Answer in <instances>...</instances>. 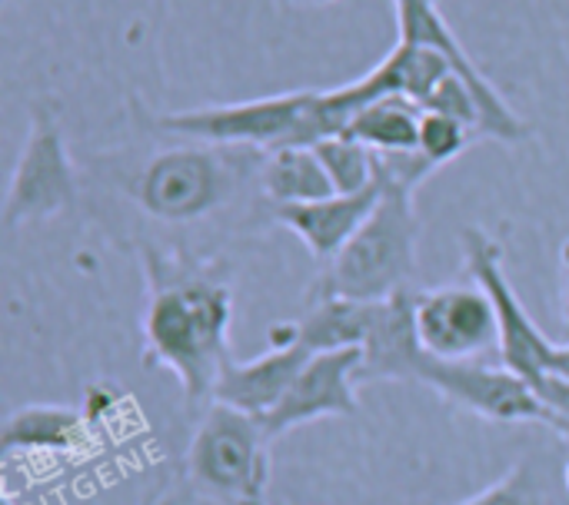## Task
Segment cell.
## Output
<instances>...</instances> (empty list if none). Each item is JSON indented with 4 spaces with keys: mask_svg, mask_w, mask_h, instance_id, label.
Returning <instances> with one entry per match:
<instances>
[{
    "mask_svg": "<svg viewBox=\"0 0 569 505\" xmlns=\"http://www.w3.org/2000/svg\"><path fill=\"white\" fill-rule=\"evenodd\" d=\"M533 393L540 396V403L560 420L563 426V440H569V380H560V376H543L533 383Z\"/></svg>",
    "mask_w": 569,
    "mask_h": 505,
    "instance_id": "cell-24",
    "label": "cell"
},
{
    "mask_svg": "<svg viewBox=\"0 0 569 505\" xmlns=\"http://www.w3.org/2000/svg\"><path fill=\"white\" fill-rule=\"evenodd\" d=\"M187 489L217 505H267L270 489V436L260 420L227 406L207 403L187 456Z\"/></svg>",
    "mask_w": 569,
    "mask_h": 505,
    "instance_id": "cell-5",
    "label": "cell"
},
{
    "mask_svg": "<svg viewBox=\"0 0 569 505\" xmlns=\"http://www.w3.org/2000/svg\"><path fill=\"white\" fill-rule=\"evenodd\" d=\"M90 443V423L70 406H23L3 423V453H80Z\"/></svg>",
    "mask_w": 569,
    "mask_h": 505,
    "instance_id": "cell-15",
    "label": "cell"
},
{
    "mask_svg": "<svg viewBox=\"0 0 569 505\" xmlns=\"http://www.w3.org/2000/svg\"><path fill=\"white\" fill-rule=\"evenodd\" d=\"M0 505H20V503H17V499H13L10 493H3V496H0Z\"/></svg>",
    "mask_w": 569,
    "mask_h": 505,
    "instance_id": "cell-27",
    "label": "cell"
},
{
    "mask_svg": "<svg viewBox=\"0 0 569 505\" xmlns=\"http://www.w3.org/2000/svg\"><path fill=\"white\" fill-rule=\"evenodd\" d=\"M260 186L270 206H293V203H313L333 196V183L313 147L270 150L263 160Z\"/></svg>",
    "mask_w": 569,
    "mask_h": 505,
    "instance_id": "cell-17",
    "label": "cell"
},
{
    "mask_svg": "<svg viewBox=\"0 0 569 505\" xmlns=\"http://www.w3.org/2000/svg\"><path fill=\"white\" fill-rule=\"evenodd\" d=\"M563 483H567V493H569V463H567V473H563Z\"/></svg>",
    "mask_w": 569,
    "mask_h": 505,
    "instance_id": "cell-29",
    "label": "cell"
},
{
    "mask_svg": "<svg viewBox=\"0 0 569 505\" xmlns=\"http://www.w3.org/2000/svg\"><path fill=\"white\" fill-rule=\"evenodd\" d=\"M360 366L363 350H337L317 353L307 360L287 396L273 406L263 423L267 436L277 440L290 430H300L330 416H357L360 413Z\"/></svg>",
    "mask_w": 569,
    "mask_h": 505,
    "instance_id": "cell-11",
    "label": "cell"
},
{
    "mask_svg": "<svg viewBox=\"0 0 569 505\" xmlns=\"http://www.w3.org/2000/svg\"><path fill=\"white\" fill-rule=\"evenodd\" d=\"M140 127L167 137L280 150V147H313L323 137H333V120L323 110V90H290L240 103H210L173 113H140Z\"/></svg>",
    "mask_w": 569,
    "mask_h": 505,
    "instance_id": "cell-3",
    "label": "cell"
},
{
    "mask_svg": "<svg viewBox=\"0 0 569 505\" xmlns=\"http://www.w3.org/2000/svg\"><path fill=\"white\" fill-rule=\"evenodd\" d=\"M423 107L403 93L380 97L347 117V127L340 130L343 137L370 147L373 153H400V150H417L420 147V123H423Z\"/></svg>",
    "mask_w": 569,
    "mask_h": 505,
    "instance_id": "cell-16",
    "label": "cell"
},
{
    "mask_svg": "<svg viewBox=\"0 0 569 505\" xmlns=\"http://www.w3.org/2000/svg\"><path fill=\"white\" fill-rule=\"evenodd\" d=\"M383 196V183H373L363 193H333L327 200L313 203H293V206H273V223L290 230L293 236L303 240L310 256L327 266L347 243L350 236L367 223L373 206Z\"/></svg>",
    "mask_w": 569,
    "mask_h": 505,
    "instance_id": "cell-13",
    "label": "cell"
},
{
    "mask_svg": "<svg viewBox=\"0 0 569 505\" xmlns=\"http://www.w3.org/2000/svg\"><path fill=\"white\" fill-rule=\"evenodd\" d=\"M417 246H420V213L413 193L383 186V196L367 216V223L323 266L313 296L380 303L400 293H413Z\"/></svg>",
    "mask_w": 569,
    "mask_h": 505,
    "instance_id": "cell-4",
    "label": "cell"
},
{
    "mask_svg": "<svg viewBox=\"0 0 569 505\" xmlns=\"http://www.w3.org/2000/svg\"><path fill=\"white\" fill-rule=\"evenodd\" d=\"M133 250L147 280L140 316L143 366L170 370L190 406L213 403L217 383L233 363V286L227 260L157 243Z\"/></svg>",
    "mask_w": 569,
    "mask_h": 505,
    "instance_id": "cell-2",
    "label": "cell"
},
{
    "mask_svg": "<svg viewBox=\"0 0 569 505\" xmlns=\"http://www.w3.org/2000/svg\"><path fill=\"white\" fill-rule=\"evenodd\" d=\"M370 303L343 300V296H313L307 313L297 320L300 343L317 353L360 350L367 336Z\"/></svg>",
    "mask_w": 569,
    "mask_h": 505,
    "instance_id": "cell-18",
    "label": "cell"
},
{
    "mask_svg": "<svg viewBox=\"0 0 569 505\" xmlns=\"http://www.w3.org/2000/svg\"><path fill=\"white\" fill-rule=\"evenodd\" d=\"M147 505H177V503H170V499H157V503H147Z\"/></svg>",
    "mask_w": 569,
    "mask_h": 505,
    "instance_id": "cell-28",
    "label": "cell"
},
{
    "mask_svg": "<svg viewBox=\"0 0 569 505\" xmlns=\"http://www.w3.org/2000/svg\"><path fill=\"white\" fill-rule=\"evenodd\" d=\"M463 263H467L470 280L490 296V303L497 310L500 363L533 386L537 380H543L550 373L557 343L533 323V316L520 303L517 290L510 286L507 266H503V243L493 240L480 226H467L463 230Z\"/></svg>",
    "mask_w": 569,
    "mask_h": 505,
    "instance_id": "cell-8",
    "label": "cell"
},
{
    "mask_svg": "<svg viewBox=\"0 0 569 505\" xmlns=\"http://www.w3.org/2000/svg\"><path fill=\"white\" fill-rule=\"evenodd\" d=\"M413 293H400L380 303H370L367 336H363V366L360 383L367 380H407L413 383L417 360L423 356L413 316Z\"/></svg>",
    "mask_w": 569,
    "mask_h": 505,
    "instance_id": "cell-14",
    "label": "cell"
},
{
    "mask_svg": "<svg viewBox=\"0 0 569 505\" xmlns=\"http://www.w3.org/2000/svg\"><path fill=\"white\" fill-rule=\"evenodd\" d=\"M263 150L227 147L173 137L147 153H103L90 163L87 180L97 203L120 200L137 223L177 230H237L273 223L263 196Z\"/></svg>",
    "mask_w": 569,
    "mask_h": 505,
    "instance_id": "cell-1",
    "label": "cell"
},
{
    "mask_svg": "<svg viewBox=\"0 0 569 505\" xmlns=\"http://www.w3.org/2000/svg\"><path fill=\"white\" fill-rule=\"evenodd\" d=\"M267 505H270V503H267Z\"/></svg>",
    "mask_w": 569,
    "mask_h": 505,
    "instance_id": "cell-31",
    "label": "cell"
},
{
    "mask_svg": "<svg viewBox=\"0 0 569 505\" xmlns=\"http://www.w3.org/2000/svg\"><path fill=\"white\" fill-rule=\"evenodd\" d=\"M423 110H427V113L453 117V120L467 123V127L480 137V103H477L473 90H470L457 73H450V77L440 80V87L430 93V100H427Z\"/></svg>",
    "mask_w": 569,
    "mask_h": 505,
    "instance_id": "cell-22",
    "label": "cell"
},
{
    "mask_svg": "<svg viewBox=\"0 0 569 505\" xmlns=\"http://www.w3.org/2000/svg\"><path fill=\"white\" fill-rule=\"evenodd\" d=\"M393 7H397L400 43H417V47L437 50L450 63V73H457L473 90V97L480 103V137L500 140V143H520L530 137V123L507 103V97L490 83V77L460 47V40L450 30V23L443 20L437 0H393Z\"/></svg>",
    "mask_w": 569,
    "mask_h": 505,
    "instance_id": "cell-10",
    "label": "cell"
},
{
    "mask_svg": "<svg viewBox=\"0 0 569 505\" xmlns=\"http://www.w3.org/2000/svg\"><path fill=\"white\" fill-rule=\"evenodd\" d=\"M313 353L300 343L297 323H277L267 336V353L247 360V363H230L217 383L213 400L227 403L253 420H267L273 406L287 396L300 370L307 366Z\"/></svg>",
    "mask_w": 569,
    "mask_h": 505,
    "instance_id": "cell-12",
    "label": "cell"
},
{
    "mask_svg": "<svg viewBox=\"0 0 569 505\" xmlns=\"http://www.w3.org/2000/svg\"><path fill=\"white\" fill-rule=\"evenodd\" d=\"M413 383L430 386L450 406L467 410L487 423H503V426L537 423V426H547L557 436H563L560 420L540 403L533 386L523 376L510 373L503 363L500 366H493L487 360H453L450 363V360H437V356L423 353L417 360Z\"/></svg>",
    "mask_w": 569,
    "mask_h": 505,
    "instance_id": "cell-6",
    "label": "cell"
},
{
    "mask_svg": "<svg viewBox=\"0 0 569 505\" xmlns=\"http://www.w3.org/2000/svg\"><path fill=\"white\" fill-rule=\"evenodd\" d=\"M437 173V166L417 150H400V153H377V180L383 186H397L407 193H417V186Z\"/></svg>",
    "mask_w": 569,
    "mask_h": 505,
    "instance_id": "cell-23",
    "label": "cell"
},
{
    "mask_svg": "<svg viewBox=\"0 0 569 505\" xmlns=\"http://www.w3.org/2000/svg\"><path fill=\"white\" fill-rule=\"evenodd\" d=\"M457 505H543V489H540L537 469L530 463H517L493 486H487L473 499Z\"/></svg>",
    "mask_w": 569,
    "mask_h": 505,
    "instance_id": "cell-21",
    "label": "cell"
},
{
    "mask_svg": "<svg viewBox=\"0 0 569 505\" xmlns=\"http://www.w3.org/2000/svg\"><path fill=\"white\" fill-rule=\"evenodd\" d=\"M560 263H563V270H567V326H569V240L563 243V250H560Z\"/></svg>",
    "mask_w": 569,
    "mask_h": 505,
    "instance_id": "cell-26",
    "label": "cell"
},
{
    "mask_svg": "<svg viewBox=\"0 0 569 505\" xmlns=\"http://www.w3.org/2000/svg\"><path fill=\"white\" fill-rule=\"evenodd\" d=\"M313 153L320 156L330 183H333V193H363L370 190L377 180V153L343 133H333V137H323L313 143Z\"/></svg>",
    "mask_w": 569,
    "mask_h": 505,
    "instance_id": "cell-19",
    "label": "cell"
},
{
    "mask_svg": "<svg viewBox=\"0 0 569 505\" xmlns=\"http://www.w3.org/2000/svg\"><path fill=\"white\" fill-rule=\"evenodd\" d=\"M80 196V173L67 153V140L50 103L30 107V133L17 156L3 200V226L50 220L70 210Z\"/></svg>",
    "mask_w": 569,
    "mask_h": 505,
    "instance_id": "cell-7",
    "label": "cell"
},
{
    "mask_svg": "<svg viewBox=\"0 0 569 505\" xmlns=\"http://www.w3.org/2000/svg\"><path fill=\"white\" fill-rule=\"evenodd\" d=\"M313 3H333V0H313Z\"/></svg>",
    "mask_w": 569,
    "mask_h": 505,
    "instance_id": "cell-30",
    "label": "cell"
},
{
    "mask_svg": "<svg viewBox=\"0 0 569 505\" xmlns=\"http://www.w3.org/2000/svg\"><path fill=\"white\" fill-rule=\"evenodd\" d=\"M417 336L423 353L437 360H480L500 356V323L490 296L470 280L437 290H417L413 296Z\"/></svg>",
    "mask_w": 569,
    "mask_h": 505,
    "instance_id": "cell-9",
    "label": "cell"
},
{
    "mask_svg": "<svg viewBox=\"0 0 569 505\" xmlns=\"http://www.w3.org/2000/svg\"><path fill=\"white\" fill-rule=\"evenodd\" d=\"M550 376L569 380V343H560V346L553 350V360H550Z\"/></svg>",
    "mask_w": 569,
    "mask_h": 505,
    "instance_id": "cell-25",
    "label": "cell"
},
{
    "mask_svg": "<svg viewBox=\"0 0 569 505\" xmlns=\"http://www.w3.org/2000/svg\"><path fill=\"white\" fill-rule=\"evenodd\" d=\"M473 137H477V133H473L467 123L453 120V117L423 113V123H420V153L440 170V166H447L450 160H457V156L470 147Z\"/></svg>",
    "mask_w": 569,
    "mask_h": 505,
    "instance_id": "cell-20",
    "label": "cell"
}]
</instances>
